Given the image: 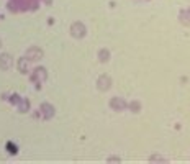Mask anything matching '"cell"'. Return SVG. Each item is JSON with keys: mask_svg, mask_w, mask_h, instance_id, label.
Listing matches in <instances>:
<instances>
[{"mask_svg": "<svg viewBox=\"0 0 190 164\" xmlns=\"http://www.w3.org/2000/svg\"><path fill=\"white\" fill-rule=\"evenodd\" d=\"M7 148H8V149H12V153H17V151H15V146H13V144H7Z\"/></svg>", "mask_w": 190, "mask_h": 164, "instance_id": "6da1fadb", "label": "cell"}]
</instances>
